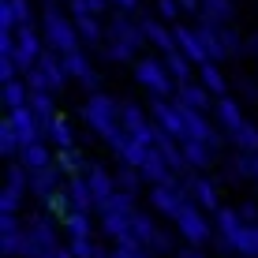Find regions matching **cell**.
Here are the masks:
<instances>
[]
</instances>
